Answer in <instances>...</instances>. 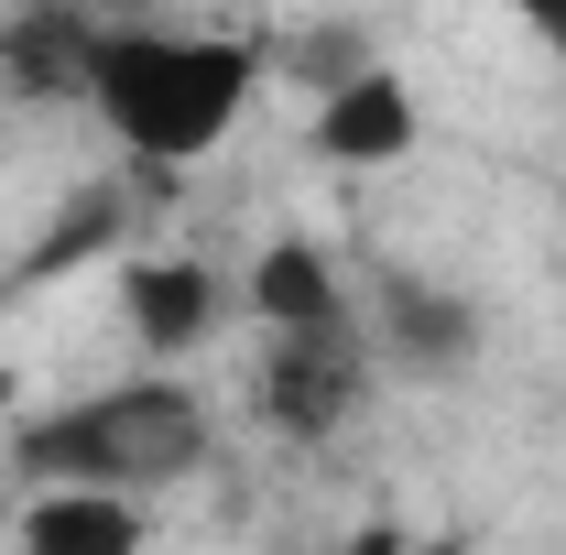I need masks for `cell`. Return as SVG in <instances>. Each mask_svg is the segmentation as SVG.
<instances>
[{
	"label": "cell",
	"instance_id": "6da1fadb",
	"mask_svg": "<svg viewBox=\"0 0 566 555\" xmlns=\"http://www.w3.org/2000/svg\"><path fill=\"white\" fill-rule=\"evenodd\" d=\"M76 98L109 121V142L142 175H186L251 121L262 44L229 22H109L76 33Z\"/></svg>",
	"mask_w": 566,
	"mask_h": 555
},
{
	"label": "cell",
	"instance_id": "7a4b0ae2",
	"mask_svg": "<svg viewBox=\"0 0 566 555\" xmlns=\"http://www.w3.org/2000/svg\"><path fill=\"white\" fill-rule=\"evenodd\" d=\"M208 458V404L186 370H153L142 359L132 381H98V392H66L44 415L11 425V469L22 480H76V490H175Z\"/></svg>",
	"mask_w": 566,
	"mask_h": 555
},
{
	"label": "cell",
	"instance_id": "3957f363",
	"mask_svg": "<svg viewBox=\"0 0 566 555\" xmlns=\"http://www.w3.org/2000/svg\"><path fill=\"white\" fill-rule=\"evenodd\" d=\"M109 294H120V327H132V348L153 370L208 359V348L229 338V316H240V283L218 273L208 251H132V262L109 273Z\"/></svg>",
	"mask_w": 566,
	"mask_h": 555
},
{
	"label": "cell",
	"instance_id": "277c9868",
	"mask_svg": "<svg viewBox=\"0 0 566 555\" xmlns=\"http://www.w3.org/2000/svg\"><path fill=\"white\" fill-rule=\"evenodd\" d=\"M305 153H316L327 175H392V164H415L424 153L415 76L381 66V55H359L349 76H327V87H316V121H305Z\"/></svg>",
	"mask_w": 566,
	"mask_h": 555
},
{
	"label": "cell",
	"instance_id": "5b68a950",
	"mask_svg": "<svg viewBox=\"0 0 566 555\" xmlns=\"http://www.w3.org/2000/svg\"><path fill=\"white\" fill-rule=\"evenodd\" d=\"M240 305H251V327H262V338H349V327H359L349 262H338L327 240H305V229H283V240L251 251Z\"/></svg>",
	"mask_w": 566,
	"mask_h": 555
},
{
	"label": "cell",
	"instance_id": "8992f818",
	"mask_svg": "<svg viewBox=\"0 0 566 555\" xmlns=\"http://www.w3.org/2000/svg\"><path fill=\"white\" fill-rule=\"evenodd\" d=\"M370 359H392V370H415V381H447V370H469L480 359V305L458 294V283H424V273H381L370 283Z\"/></svg>",
	"mask_w": 566,
	"mask_h": 555
},
{
	"label": "cell",
	"instance_id": "52a82bcc",
	"mask_svg": "<svg viewBox=\"0 0 566 555\" xmlns=\"http://www.w3.org/2000/svg\"><path fill=\"white\" fill-rule=\"evenodd\" d=\"M11 555H153V501L142 490H76V480H22Z\"/></svg>",
	"mask_w": 566,
	"mask_h": 555
},
{
	"label": "cell",
	"instance_id": "ba28073f",
	"mask_svg": "<svg viewBox=\"0 0 566 555\" xmlns=\"http://www.w3.org/2000/svg\"><path fill=\"white\" fill-rule=\"evenodd\" d=\"M359 370H370V338H273V370H262V404H273L283 436H338L359 404Z\"/></svg>",
	"mask_w": 566,
	"mask_h": 555
},
{
	"label": "cell",
	"instance_id": "9c48e42d",
	"mask_svg": "<svg viewBox=\"0 0 566 555\" xmlns=\"http://www.w3.org/2000/svg\"><path fill=\"white\" fill-rule=\"evenodd\" d=\"M512 22H523V33H534V44L566 66V0H512Z\"/></svg>",
	"mask_w": 566,
	"mask_h": 555
},
{
	"label": "cell",
	"instance_id": "30bf717a",
	"mask_svg": "<svg viewBox=\"0 0 566 555\" xmlns=\"http://www.w3.org/2000/svg\"><path fill=\"white\" fill-rule=\"evenodd\" d=\"M0 425H22V370L0 359Z\"/></svg>",
	"mask_w": 566,
	"mask_h": 555
}]
</instances>
